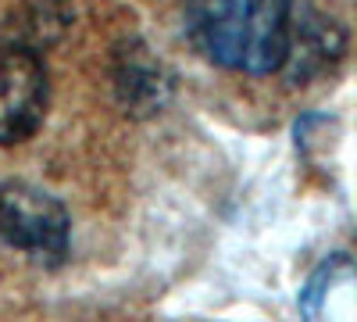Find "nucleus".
<instances>
[{"instance_id":"nucleus-1","label":"nucleus","mask_w":357,"mask_h":322,"mask_svg":"<svg viewBox=\"0 0 357 322\" xmlns=\"http://www.w3.org/2000/svg\"><path fill=\"white\" fill-rule=\"evenodd\" d=\"M183 18L207 61L268 75L282 68L293 0H183Z\"/></svg>"},{"instance_id":"nucleus-2","label":"nucleus","mask_w":357,"mask_h":322,"mask_svg":"<svg viewBox=\"0 0 357 322\" xmlns=\"http://www.w3.org/2000/svg\"><path fill=\"white\" fill-rule=\"evenodd\" d=\"M0 244L57 265L68 254L65 204L29 183H0Z\"/></svg>"},{"instance_id":"nucleus-3","label":"nucleus","mask_w":357,"mask_h":322,"mask_svg":"<svg viewBox=\"0 0 357 322\" xmlns=\"http://www.w3.org/2000/svg\"><path fill=\"white\" fill-rule=\"evenodd\" d=\"M50 82L33 47L0 50V143H25L47 119Z\"/></svg>"},{"instance_id":"nucleus-4","label":"nucleus","mask_w":357,"mask_h":322,"mask_svg":"<svg viewBox=\"0 0 357 322\" xmlns=\"http://www.w3.org/2000/svg\"><path fill=\"white\" fill-rule=\"evenodd\" d=\"M114 94L132 115H151L168 104L172 75L139 40H122L114 54Z\"/></svg>"},{"instance_id":"nucleus-5","label":"nucleus","mask_w":357,"mask_h":322,"mask_svg":"<svg viewBox=\"0 0 357 322\" xmlns=\"http://www.w3.org/2000/svg\"><path fill=\"white\" fill-rule=\"evenodd\" d=\"M343 47H347V33L333 18H321V15L293 18L282 68L289 65L293 82H307V79L321 75L325 68H333L343 57Z\"/></svg>"},{"instance_id":"nucleus-6","label":"nucleus","mask_w":357,"mask_h":322,"mask_svg":"<svg viewBox=\"0 0 357 322\" xmlns=\"http://www.w3.org/2000/svg\"><path fill=\"white\" fill-rule=\"evenodd\" d=\"M354 308V261L350 254H336L311 276L301 294L304 322H347Z\"/></svg>"}]
</instances>
